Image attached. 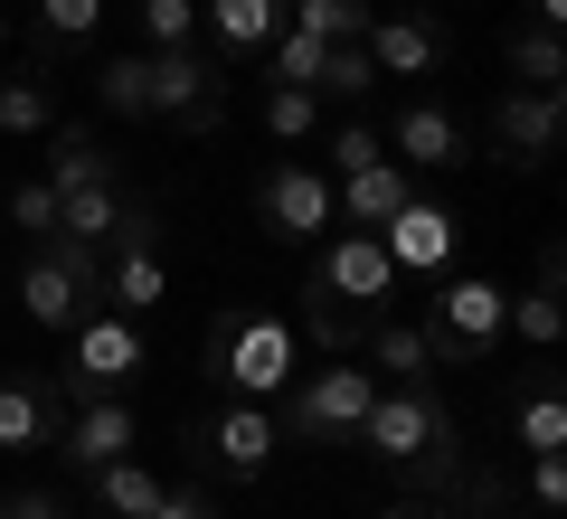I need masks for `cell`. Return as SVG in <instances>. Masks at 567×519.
<instances>
[{
	"mask_svg": "<svg viewBox=\"0 0 567 519\" xmlns=\"http://www.w3.org/2000/svg\"><path fill=\"white\" fill-rule=\"evenodd\" d=\"M416 331H425V350L445 369H483L492 350H502V331H511V293L483 283V274H454V283H435V312H425Z\"/></svg>",
	"mask_w": 567,
	"mask_h": 519,
	"instance_id": "obj_5",
	"label": "cell"
},
{
	"mask_svg": "<svg viewBox=\"0 0 567 519\" xmlns=\"http://www.w3.org/2000/svg\"><path fill=\"white\" fill-rule=\"evenodd\" d=\"M0 133H29V142L58 133V85H48V66H29V76H0Z\"/></svg>",
	"mask_w": 567,
	"mask_h": 519,
	"instance_id": "obj_26",
	"label": "cell"
},
{
	"mask_svg": "<svg viewBox=\"0 0 567 519\" xmlns=\"http://www.w3.org/2000/svg\"><path fill=\"white\" fill-rule=\"evenodd\" d=\"M502 66L520 85H558L567 76V39H558V29H539V20H511L502 29Z\"/></svg>",
	"mask_w": 567,
	"mask_h": 519,
	"instance_id": "obj_25",
	"label": "cell"
},
{
	"mask_svg": "<svg viewBox=\"0 0 567 519\" xmlns=\"http://www.w3.org/2000/svg\"><path fill=\"white\" fill-rule=\"evenodd\" d=\"M322 152H331V160H341V170H360V160H379V152H388V142H379V133H369V123H360V114H350V123H331V142H322Z\"/></svg>",
	"mask_w": 567,
	"mask_h": 519,
	"instance_id": "obj_38",
	"label": "cell"
},
{
	"mask_svg": "<svg viewBox=\"0 0 567 519\" xmlns=\"http://www.w3.org/2000/svg\"><path fill=\"white\" fill-rule=\"evenodd\" d=\"M312 283H331V293L360 302V312H388V283H398V264H388V246L369 237V227H350V237H331V246H322Z\"/></svg>",
	"mask_w": 567,
	"mask_h": 519,
	"instance_id": "obj_15",
	"label": "cell"
},
{
	"mask_svg": "<svg viewBox=\"0 0 567 519\" xmlns=\"http://www.w3.org/2000/svg\"><path fill=\"white\" fill-rule=\"evenodd\" d=\"M388 160H406V170H454V160H473V152H464V123H454L445 104H398Z\"/></svg>",
	"mask_w": 567,
	"mask_h": 519,
	"instance_id": "obj_17",
	"label": "cell"
},
{
	"mask_svg": "<svg viewBox=\"0 0 567 519\" xmlns=\"http://www.w3.org/2000/svg\"><path fill=\"white\" fill-rule=\"evenodd\" d=\"M265 133H275V142H312V133H322V95H303V85H265Z\"/></svg>",
	"mask_w": 567,
	"mask_h": 519,
	"instance_id": "obj_31",
	"label": "cell"
},
{
	"mask_svg": "<svg viewBox=\"0 0 567 519\" xmlns=\"http://www.w3.org/2000/svg\"><path fill=\"white\" fill-rule=\"evenodd\" d=\"M10 227H20L29 246H48V237H58V189H48V180H20V189H10Z\"/></svg>",
	"mask_w": 567,
	"mask_h": 519,
	"instance_id": "obj_35",
	"label": "cell"
},
{
	"mask_svg": "<svg viewBox=\"0 0 567 519\" xmlns=\"http://www.w3.org/2000/svg\"><path fill=\"white\" fill-rule=\"evenodd\" d=\"M502 519H539V510H502Z\"/></svg>",
	"mask_w": 567,
	"mask_h": 519,
	"instance_id": "obj_42",
	"label": "cell"
},
{
	"mask_svg": "<svg viewBox=\"0 0 567 519\" xmlns=\"http://www.w3.org/2000/svg\"><path fill=\"white\" fill-rule=\"evenodd\" d=\"M48 189H95V180H123V160H114V142L95 133V123H58V133H48V170H39Z\"/></svg>",
	"mask_w": 567,
	"mask_h": 519,
	"instance_id": "obj_19",
	"label": "cell"
},
{
	"mask_svg": "<svg viewBox=\"0 0 567 519\" xmlns=\"http://www.w3.org/2000/svg\"><path fill=\"white\" fill-rule=\"evenodd\" d=\"M558 302H567V283H548V274H539L520 302H511V331H520L529 350H558V331H567V312H558Z\"/></svg>",
	"mask_w": 567,
	"mask_h": 519,
	"instance_id": "obj_29",
	"label": "cell"
},
{
	"mask_svg": "<svg viewBox=\"0 0 567 519\" xmlns=\"http://www.w3.org/2000/svg\"><path fill=\"white\" fill-rule=\"evenodd\" d=\"M502 425L520 454H567V397H558V369H529L520 387L502 397Z\"/></svg>",
	"mask_w": 567,
	"mask_h": 519,
	"instance_id": "obj_16",
	"label": "cell"
},
{
	"mask_svg": "<svg viewBox=\"0 0 567 519\" xmlns=\"http://www.w3.org/2000/svg\"><path fill=\"white\" fill-rule=\"evenodd\" d=\"M0 519H76V500H58L48 481H20V491H0Z\"/></svg>",
	"mask_w": 567,
	"mask_h": 519,
	"instance_id": "obj_36",
	"label": "cell"
},
{
	"mask_svg": "<svg viewBox=\"0 0 567 519\" xmlns=\"http://www.w3.org/2000/svg\"><path fill=\"white\" fill-rule=\"evenodd\" d=\"M520 20H539V29H567V0H529Z\"/></svg>",
	"mask_w": 567,
	"mask_h": 519,
	"instance_id": "obj_41",
	"label": "cell"
},
{
	"mask_svg": "<svg viewBox=\"0 0 567 519\" xmlns=\"http://www.w3.org/2000/svg\"><path fill=\"white\" fill-rule=\"evenodd\" d=\"M142 39L152 48H199V0H142Z\"/></svg>",
	"mask_w": 567,
	"mask_h": 519,
	"instance_id": "obj_34",
	"label": "cell"
},
{
	"mask_svg": "<svg viewBox=\"0 0 567 519\" xmlns=\"http://www.w3.org/2000/svg\"><path fill=\"white\" fill-rule=\"evenodd\" d=\"M104 302L133 321L171 302V256H162V208L152 199H123V227L104 237Z\"/></svg>",
	"mask_w": 567,
	"mask_h": 519,
	"instance_id": "obj_6",
	"label": "cell"
},
{
	"mask_svg": "<svg viewBox=\"0 0 567 519\" xmlns=\"http://www.w3.org/2000/svg\"><path fill=\"white\" fill-rule=\"evenodd\" d=\"M360 350H369V378H435V350H425V331L416 321H369L360 331Z\"/></svg>",
	"mask_w": 567,
	"mask_h": 519,
	"instance_id": "obj_22",
	"label": "cell"
},
{
	"mask_svg": "<svg viewBox=\"0 0 567 519\" xmlns=\"http://www.w3.org/2000/svg\"><path fill=\"white\" fill-rule=\"evenodd\" d=\"M256 218H265V237H284V246H322L331 227H341V199H331V180L312 160H275L256 180Z\"/></svg>",
	"mask_w": 567,
	"mask_h": 519,
	"instance_id": "obj_9",
	"label": "cell"
},
{
	"mask_svg": "<svg viewBox=\"0 0 567 519\" xmlns=\"http://www.w3.org/2000/svg\"><path fill=\"white\" fill-rule=\"evenodd\" d=\"M104 10H114V0H39V29H29V39H39V66L76 58V48L104 29Z\"/></svg>",
	"mask_w": 567,
	"mask_h": 519,
	"instance_id": "obj_24",
	"label": "cell"
},
{
	"mask_svg": "<svg viewBox=\"0 0 567 519\" xmlns=\"http://www.w3.org/2000/svg\"><path fill=\"white\" fill-rule=\"evenodd\" d=\"M123 199H133V189H123V180L66 189V199H58V237H66V246H104V237H114V227H123Z\"/></svg>",
	"mask_w": 567,
	"mask_h": 519,
	"instance_id": "obj_23",
	"label": "cell"
},
{
	"mask_svg": "<svg viewBox=\"0 0 567 519\" xmlns=\"http://www.w3.org/2000/svg\"><path fill=\"white\" fill-rule=\"evenodd\" d=\"M142 58H152V104H142L152 123H171L181 142H199V133L227 123V76L199 48H142Z\"/></svg>",
	"mask_w": 567,
	"mask_h": 519,
	"instance_id": "obj_8",
	"label": "cell"
},
{
	"mask_svg": "<svg viewBox=\"0 0 567 519\" xmlns=\"http://www.w3.org/2000/svg\"><path fill=\"white\" fill-rule=\"evenodd\" d=\"M293 360H303V331L284 312H265V302H227L208 321V350H199V369L227 378V397H265V406L293 387Z\"/></svg>",
	"mask_w": 567,
	"mask_h": 519,
	"instance_id": "obj_1",
	"label": "cell"
},
{
	"mask_svg": "<svg viewBox=\"0 0 567 519\" xmlns=\"http://www.w3.org/2000/svg\"><path fill=\"white\" fill-rule=\"evenodd\" d=\"M360 48H369L379 76H435V66L454 58V29L435 20V10H369Z\"/></svg>",
	"mask_w": 567,
	"mask_h": 519,
	"instance_id": "obj_11",
	"label": "cell"
},
{
	"mask_svg": "<svg viewBox=\"0 0 567 519\" xmlns=\"http://www.w3.org/2000/svg\"><path fill=\"white\" fill-rule=\"evenodd\" d=\"M558 500H567V454H529V510L558 519Z\"/></svg>",
	"mask_w": 567,
	"mask_h": 519,
	"instance_id": "obj_37",
	"label": "cell"
},
{
	"mask_svg": "<svg viewBox=\"0 0 567 519\" xmlns=\"http://www.w3.org/2000/svg\"><path fill=\"white\" fill-rule=\"evenodd\" d=\"M425 444H464V425L445 416L435 378H379V397H369V416H360V444H350V454H369L388 481H398L406 463L425 454Z\"/></svg>",
	"mask_w": 567,
	"mask_h": 519,
	"instance_id": "obj_2",
	"label": "cell"
},
{
	"mask_svg": "<svg viewBox=\"0 0 567 519\" xmlns=\"http://www.w3.org/2000/svg\"><path fill=\"white\" fill-rule=\"evenodd\" d=\"M265 58H275V85H303V95H312L331 48H322V39H303V29H275V48H265Z\"/></svg>",
	"mask_w": 567,
	"mask_h": 519,
	"instance_id": "obj_33",
	"label": "cell"
},
{
	"mask_svg": "<svg viewBox=\"0 0 567 519\" xmlns=\"http://www.w3.org/2000/svg\"><path fill=\"white\" fill-rule=\"evenodd\" d=\"M331 199H341V218H350V227H388L406 199H416V170L379 152V160H360V170H341V180H331Z\"/></svg>",
	"mask_w": 567,
	"mask_h": 519,
	"instance_id": "obj_18",
	"label": "cell"
},
{
	"mask_svg": "<svg viewBox=\"0 0 567 519\" xmlns=\"http://www.w3.org/2000/svg\"><path fill=\"white\" fill-rule=\"evenodd\" d=\"M369 85H379V66H369V48L350 39V48H331V58H322V85H312V95H322V104H360Z\"/></svg>",
	"mask_w": 567,
	"mask_h": 519,
	"instance_id": "obj_32",
	"label": "cell"
},
{
	"mask_svg": "<svg viewBox=\"0 0 567 519\" xmlns=\"http://www.w3.org/2000/svg\"><path fill=\"white\" fill-rule=\"evenodd\" d=\"M152 519H218V500H208V481H162Z\"/></svg>",
	"mask_w": 567,
	"mask_h": 519,
	"instance_id": "obj_39",
	"label": "cell"
},
{
	"mask_svg": "<svg viewBox=\"0 0 567 519\" xmlns=\"http://www.w3.org/2000/svg\"><path fill=\"white\" fill-rule=\"evenodd\" d=\"M199 20L218 29L227 58H265V48H275V29H284V0H199Z\"/></svg>",
	"mask_w": 567,
	"mask_h": 519,
	"instance_id": "obj_21",
	"label": "cell"
},
{
	"mask_svg": "<svg viewBox=\"0 0 567 519\" xmlns=\"http://www.w3.org/2000/svg\"><path fill=\"white\" fill-rule=\"evenodd\" d=\"M142 321L133 312H85L76 331H66V369H58V397H123V378H142Z\"/></svg>",
	"mask_w": 567,
	"mask_h": 519,
	"instance_id": "obj_7",
	"label": "cell"
},
{
	"mask_svg": "<svg viewBox=\"0 0 567 519\" xmlns=\"http://www.w3.org/2000/svg\"><path fill=\"white\" fill-rule=\"evenodd\" d=\"M388 264H398V274H445L454 264V246H464V218H454L445 199H406L398 218H388Z\"/></svg>",
	"mask_w": 567,
	"mask_h": 519,
	"instance_id": "obj_13",
	"label": "cell"
},
{
	"mask_svg": "<svg viewBox=\"0 0 567 519\" xmlns=\"http://www.w3.org/2000/svg\"><path fill=\"white\" fill-rule=\"evenodd\" d=\"M48 444H58L66 473H104L114 454H133V397H76Z\"/></svg>",
	"mask_w": 567,
	"mask_h": 519,
	"instance_id": "obj_12",
	"label": "cell"
},
{
	"mask_svg": "<svg viewBox=\"0 0 567 519\" xmlns=\"http://www.w3.org/2000/svg\"><path fill=\"white\" fill-rule=\"evenodd\" d=\"M369 397H379L369 360H331L322 378H293V387H284V416H275V425H284L293 444H312V454H350V444H360Z\"/></svg>",
	"mask_w": 567,
	"mask_h": 519,
	"instance_id": "obj_3",
	"label": "cell"
},
{
	"mask_svg": "<svg viewBox=\"0 0 567 519\" xmlns=\"http://www.w3.org/2000/svg\"><path fill=\"white\" fill-rule=\"evenodd\" d=\"M379 312H360V302H341L331 293V283H303V321H293V331L312 340V350H331V360H360V331Z\"/></svg>",
	"mask_w": 567,
	"mask_h": 519,
	"instance_id": "obj_20",
	"label": "cell"
},
{
	"mask_svg": "<svg viewBox=\"0 0 567 519\" xmlns=\"http://www.w3.org/2000/svg\"><path fill=\"white\" fill-rule=\"evenodd\" d=\"M58 416H66L58 369H0V454H39Z\"/></svg>",
	"mask_w": 567,
	"mask_h": 519,
	"instance_id": "obj_14",
	"label": "cell"
},
{
	"mask_svg": "<svg viewBox=\"0 0 567 519\" xmlns=\"http://www.w3.org/2000/svg\"><path fill=\"white\" fill-rule=\"evenodd\" d=\"M85 481H95V500L114 519H152V500H162V473H152L142 454H114L104 473H85Z\"/></svg>",
	"mask_w": 567,
	"mask_h": 519,
	"instance_id": "obj_27",
	"label": "cell"
},
{
	"mask_svg": "<svg viewBox=\"0 0 567 519\" xmlns=\"http://www.w3.org/2000/svg\"><path fill=\"white\" fill-rule=\"evenodd\" d=\"M95 104L142 123V104H152V58H142V48H133V58H104V66H95Z\"/></svg>",
	"mask_w": 567,
	"mask_h": 519,
	"instance_id": "obj_28",
	"label": "cell"
},
{
	"mask_svg": "<svg viewBox=\"0 0 567 519\" xmlns=\"http://www.w3.org/2000/svg\"><path fill=\"white\" fill-rule=\"evenodd\" d=\"M379 519H454V500H416V491H398Z\"/></svg>",
	"mask_w": 567,
	"mask_h": 519,
	"instance_id": "obj_40",
	"label": "cell"
},
{
	"mask_svg": "<svg viewBox=\"0 0 567 519\" xmlns=\"http://www.w3.org/2000/svg\"><path fill=\"white\" fill-rule=\"evenodd\" d=\"M558 123H567L558 85H502V104H492L483 142H492V160H502V170H548V152H558Z\"/></svg>",
	"mask_w": 567,
	"mask_h": 519,
	"instance_id": "obj_10",
	"label": "cell"
},
{
	"mask_svg": "<svg viewBox=\"0 0 567 519\" xmlns=\"http://www.w3.org/2000/svg\"><path fill=\"white\" fill-rule=\"evenodd\" d=\"M189 463H199V481H256L265 463L284 454V425H275V406L265 397H227V406H208V416H189Z\"/></svg>",
	"mask_w": 567,
	"mask_h": 519,
	"instance_id": "obj_4",
	"label": "cell"
},
{
	"mask_svg": "<svg viewBox=\"0 0 567 519\" xmlns=\"http://www.w3.org/2000/svg\"><path fill=\"white\" fill-rule=\"evenodd\" d=\"M293 29L322 39V48H350L369 29V0H293Z\"/></svg>",
	"mask_w": 567,
	"mask_h": 519,
	"instance_id": "obj_30",
	"label": "cell"
}]
</instances>
